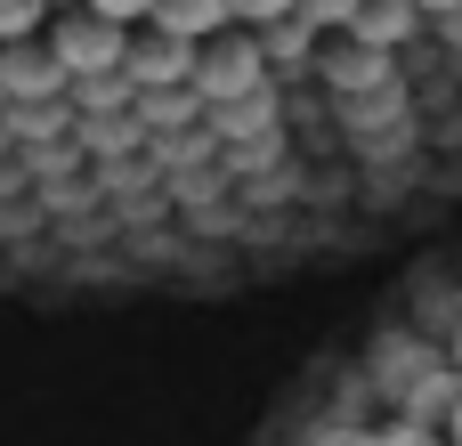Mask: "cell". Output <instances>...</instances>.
Masks as SVG:
<instances>
[{"instance_id": "obj_1", "label": "cell", "mask_w": 462, "mask_h": 446, "mask_svg": "<svg viewBox=\"0 0 462 446\" xmlns=\"http://www.w3.org/2000/svg\"><path fill=\"white\" fill-rule=\"evenodd\" d=\"M130 24H146V16H73V24H49V57L73 73V89L81 81H97V73H114V65H130Z\"/></svg>"}, {"instance_id": "obj_3", "label": "cell", "mask_w": 462, "mask_h": 446, "mask_svg": "<svg viewBox=\"0 0 462 446\" xmlns=\"http://www.w3.org/2000/svg\"><path fill=\"white\" fill-rule=\"evenodd\" d=\"M24 33H41V16L32 8H0V41H24Z\"/></svg>"}, {"instance_id": "obj_2", "label": "cell", "mask_w": 462, "mask_h": 446, "mask_svg": "<svg viewBox=\"0 0 462 446\" xmlns=\"http://www.w3.org/2000/svg\"><path fill=\"white\" fill-rule=\"evenodd\" d=\"M32 98H73V73L49 49H8L0 57V106H32Z\"/></svg>"}]
</instances>
